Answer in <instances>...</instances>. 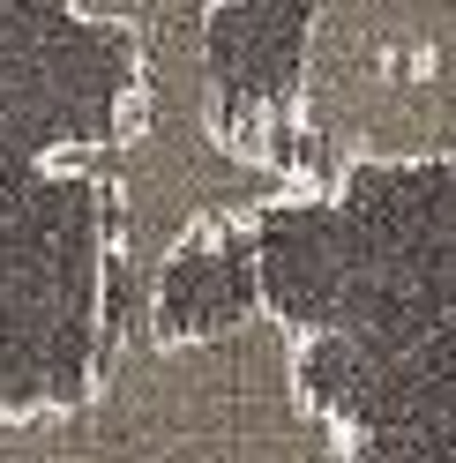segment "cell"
<instances>
[{"mask_svg": "<svg viewBox=\"0 0 456 463\" xmlns=\"http://www.w3.org/2000/svg\"><path fill=\"white\" fill-rule=\"evenodd\" d=\"M90 31L120 38L128 82L105 135L45 157L98 194L105 307L112 336L150 329L157 299L195 254L247 240L292 210H329L322 187L277 120H247L217 75V23L233 0H68Z\"/></svg>", "mask_w": 456, "mask_h": 463, "instance_id": "6da1fadb", "label": "cell"}, {"mask_svg": "<svg viewBox=\"0 0 456 463\" xmlns=\"http://www.w3.org/2000/svg\"><path fill=\"white\" fill-rule=\"evenodd\" d=\"M307 359L277 299L105 336L75 389L0 396V463H352Z\"/></svg>", "mask_w": 456, "mask_h": 463, "instance_id": "7a4b0ae2", "label": "cell"}, {"mask_svg": "<svg viewBox=\"0 0 456 463\" xmlns=\"http://www.w3.org/2000/svg\"><path fill=\"white\" fill-rule=\"evenodd\" d=\"M277 128L337 194L456 172V0H307Z\"/></svg>", "mask_w": 456, "mask_h": 463, "instance_id": "3957f363", "label": "cell"}]
</instances>
